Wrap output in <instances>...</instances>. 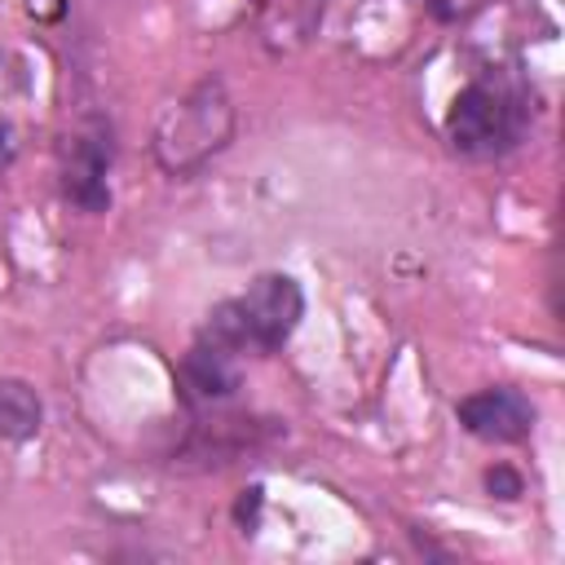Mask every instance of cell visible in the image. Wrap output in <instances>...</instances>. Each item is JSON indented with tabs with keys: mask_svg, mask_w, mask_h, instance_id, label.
<instances>
[{
	"mask_svg": "<svg viewBox=\"0 0 565 565\" xmlns=\"http://www.w3.org/2000/svg\"><path fill=\"white\" fill-rule=\"evenodd\" d=\"M305 318V291L291 274H260L247 291L221 300L203 322V344L230 358H269L278 353Z\"/></svg>",
	"mask_w": 565,
	"mask_h": 565,
	"instance_id": "1",
	"label": "cell"
},
{
	"mask_svg": "<svg viewBox=\"0 0 565 565\" xmlns=\"http://www.w3.org/2000/svg\"><path fill=\"white\" fill-rule=\"evenodd\" d=\"M230 137H234V97L221 75H203L159 110L150 150L168 177H194L230 146Z\"/></svg>",
	"mask_w": 565,
	"mask_h": 565,
	"instance_id": "2",
	"label": "cell"
},
{
	"mask_svg": "<svg viewBox=\"0 0 565 565\" xmlns=\"http://www.w3.org/2000/svg\"><path fill=\"white\" fill-rule=\"evenodd\" d=\"M525 119L530 102L508 75H472L446 110V141L468 159H494L521 141Z\"/></svg>",
	"mask_w": 565,
	"mask_h": 565,
	"instance_id": "3",
	"label": "cell"
},
{
	"mask_svg": "<svg viewBox=\"0 0 565 565\" xmlns=\"http://www.w3.org/2000/svg\"><path fill=\"white\" fill-rule=\"evenodd\" d=\"M62 190L84 212H102L110 203V128L102 119H84L62 146Z\"/></svg>",
	"mask_w": 565,
	"mask_h": 565,
	"instance_id": "4",
	"label": "cell"
},
{
	"mask_svg": "<svg viewBox=\"0 0 565 565\" xmlns=\"http://www.w3.org/2000/svg\"><path fill=\"white\" fill-rule=\"evenodd\" d=\"M459 424L490 441V446H512V441H525L534 433V406L521 388H508V384H494V388H477L468 393L459 406H455Z\"/></svg>",
	"mask_w": 565,
	"mask_h": 565,
	"instance_id": "5",
	"label": "cell"
},
{
	"mask_svg": "<svg viewBox=\"0 0 565 565\" xmlns=\"http://www.w3.org/2000/svg\"><path fill=\"white\" fill-rule=\"evenodd\" d=\"M322 22V0H260V31L274 53L300 49Z\"/></svg>",
	"mask_w": 565,
	"mask_h": 565,
	"instance_id": "6",
	"label": "cell"
},
{
	"mask_svg": "<svg viewBox=\"0 0 565 565\" xmlns=\"http://www.w3.org/2000/svg\"><path fill=\"white\" fill-rule=\"evenodd\" d=\"M44 424V402L40 393L18 380V375H0V437L4 441H31Z\"/></svg>",
	"mask_w": 565,
	"mask_h": 565,
	"instance_id": "7",
	"label": "cell"
},
{
	"mask_svg": "<svg viewBox=\"0 0 565 565\" xmlns=\"http://www.w3.org/2000/svg\"><path fill=\"white\" fill-rule=\"evenodd\" d=\"M9 159H13V128L0 119V168H4Z\"/></svg>",
	"mask_w": 565,
	"mask_h": 565,
	"instance_id": "8",
	"label": "cell"
},
{
	"mask_svg": "<svg viewBox=\"0 0 565 565\" xmlns=\"http://www.w3.org/2000/svg\"><path fill=\"white\" fill-rule=\"evenodd\" d=\"M477 0H446V13H463V9H472Z\"/></svg>",
	"mask_w": 565,
	"mask_h": 565,
	"instance_id": "9",
	"label": "cell"
}]
</instances>
